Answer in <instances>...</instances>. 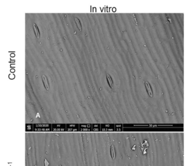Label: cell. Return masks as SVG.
Masks as SVG:
<instances>
[{"mask_svg": "<svg viewBox=\"0 0 193 166\" xmlns=\"http://www.w3.org/2000/svg\"><path fill=\"white\" fill-rule=\"evenodd\" d=\"M52 130L51 124H34L33 131H50Z\"/></svg>", "mask_w": 193, "mask_h": 166, "instance_id": "1", "label": "cell"}, {"mask_svg": "<svg viewBox=\"0 0 193 166\" xmlns=\"http://www.w3.org/2000/svg\"><path fill=\"white\" fill-rule=\"evenodd\" d=\"M52 130L53 131H65L66 130V124H52Z\"/></svg>", "mask_w": 193, "mask_h": 166, "instance_id": "2", "label": "cell"}, {"mask_svg": "<svg viewBox=\"0 0 193 166\" xmlns=\"http://www.w3.org/2000/svg\"><path fill=\"white\" fill-rule=\"evenodd\" d=\"M79 130V124H67L66 131H77Z\"/></svg>", "mask_w": 193, "mask_h": 166, "instance_id": "3", "label": "cell"}, {"mask_svg": "<svg viewBox=\"0 0 193 166\" xmlns=\"http://www.w3.org/2000/svg\"><path fill=\"white\" fill-rule=\"evenodd\" d=\"M92 130V125L89 124H80L79 130L82 131H91Z\"/></svg>", "mask_w": 193, "mask_h": 166, "instance_id": "4", "label": "cell"}, {"mask_svg": "<svg viewBox=\"0 0 193 166\" xmlns=\"http://www.w3.org/2000/svg\"><path fill=\"white\" fill-rule=\"evenodd\" d=\"M114 125L113 124H101V130L102 131H111L114 130Z\"/></svg>", "mask_w": 193, "mask_h": 166, "instance_id": "5", "label": "cell"}, {"mask_svg": "<svg viewBox=\"0 0 193 166\" xmlns=\"http://www.w3.org/2000/svg\"><path fill=\"white\" fill-rule=\"evenodd\" d=\"M145 87L147 90V92L148 94V95H149V96L150 97H153V91L151 86V85L149 83L148 81H146L145 82Z\"/></svg>", "mask_w": 193, "mask_h": 166, "instance_id": "6", "label": "cell"}, {"mask_svg": "<svg viewBox=\"0 0 193 166\" xmlns=\"http://www.w3.org/2000/svg\"><path fill=\"white\" fill-rule=\"evenodd\" d=\"M42 81H43L44 85L45 86V89L47 91H49V88H50V86H49V82H48L46 77L44 75L42 76Z\"/></svg>", "mask_w": 193, "mask_h": 166, "instance_id": "7", "label": "cell"}, {"mask_svg": "<svg viewBox=\"0 0 193 166\" xmlns=\"http://www.w3.org/2000/svg\"><path fill=\"white\" fill-rule=\"evenodd\" d=\"M33 30L35 34L36 35V37L37 39H39L40 38V32H39V30L38 29V27L37 26V25H36V24H33Z\"/></svg>", "mask_w": 193, "mask_h": 166, "instance_id": "8", "label": "cell"}, {"mask_svg": "<svg viewBox=\"0 0 193 166\" xmlns=\"http://www.w3.org/2000/svg\"><path fill=\"white\" fill-rule=\"evenodd\" d=\"M106 77H107V80L109 85L111 89L114 88V83H113V81H112L111 77L109 75L107 74L106 76Z\"/></svg>", "mask_w": 193, "mask_h": 166, "instance_id": "9", "label": "cell"}, {"mask_svg": "<svg viewBox=\"0 0 193 166\" xmlns=\"http://www.w3.org/2000/svg\"><path fill=\"white\" fill-rule=\"evenodd\" d=\"M74 21H75V24H76L78 29L79 30V31H81L82 30V27L81 23V22H80V20L77 18H75Z\"/></svg>", "mask_w": 193, "mask_h": 166, "instance_id": "10", "label": "cell"}, {"mask_svg": "<svg viewBox=\"0 0 193 166\" xmlns=\"http://www.w3.org/2000/svg\"><path fill=\"white\" fill-rule=\"evenodd\" d=\"M92 130L93 131H99L101 130V124H93L92 125Z\"/></svg>", "mask_w": 193, "mask_h": 166, "instance_id": "11", "label": "cell"}, {"mask_svg": "<svg viewBox=\"0 0 193 166\" xmlns=\"http://www.w3.org/2000/svg\"><path fill=\"white\" fill-rule=\"evenodd\" d=\"M26 131H32V130H33V124H26Z\"/></svg>", "mask_w": 193, "mask_h": 166, "instance_id": "12", "label": "cell"}, {"mask_svg": "<svg viewBox=\"0 0 193 166\" xmlns=\"http://www.w3.org/2000/svg\"><path fill=\"white\" fill-rule=\"evenodd\" d=\"M45 166H49V163L47 162L46 159H45Z\"/></svg>", "mask_w": 193, "mask_h": 166, "instance_id": "13", "label": "cell"}, {"mask_svg": "<svg viewBox=\"0 0 193 166\" xmlns=\"http://www.w3.org/2000/svg\"><path fill=\"white\" fill-rule=\"evenodd\" d=\"M129 166H132V165H130Z\"/></svg>", "mask_w": 193, "mask_h": 166, "instance_id": "14", "label": "cell"}, {"mask_svg": "<svg viewBox=\"0 0 193 166\" xmlns=\"http://www.w3.org/2000/svg\"><path fill=\"white\" fill-rule=\"evenodd\" d=\"M59 166H62L61 165H59Z\"/></svg>", "mask_w": 193, "mask_h": 166, "instance_id": "15", "label": "cell"}]
</instances>
